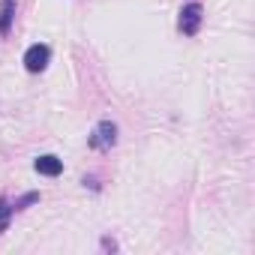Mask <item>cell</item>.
I'll return each mask as SVG.
<instances>
[{
    "label": "cell",
    "instance_id": "obj_1",
    "mask_svg": "<svg viewBox=\"0 0 255 255\" xmlns=\"http://www.w3.org/2000/svg\"><path fill=\"white\" fill-rule=\"evenodd\" d=\"M117 123L114 120H99L93 126V132L87 135V147L90 150H99V153H108L114 144H117Z\"/></svg>",
    "mask_w": 255,
    "mask_h": 255
},
{
    "label": "cell",
    "instance_id": "obj_2",
    "mask_svg": "<svg viewBox=\"0 0 255 255\" xmlns=\"http://www.w3.org/2000/svg\"><path fill=\"white\" fill-rule=\"evenodd\" d=\"M201 24H204V6L198 0H189V3L180 6V18H177V30L183 36H198L201 33Z\"/></svg>",
    "mask_w": 255,
    "mask_h": 255
},
{
    "label": "cell",
    "instance_id": "obj_3",
    "mask_svg": "<svg viewBox=\"0 0 255 255\" xmlns=\"http://www.w3.org/2000/svg\"><path fill=\"white\" fill-rule=\"evenodd\" d=\"M48 63H51V48H48L45 42H33V45L24 51V69H27V72L39 75V72L48 69Z\"/></svg>",
    "mask_w": 255,
    "mask_h": 255
},
{
    "label": "cell",
    "instance_id": "obj_4",
    "mask_svg": "<svg viewBox=\"0 0 255 255\" xmlns=\"http://www.w3.org/2000/svg\"><path fill=\"white\" fill-rule=\"evenodd\" d=\"M33 171L42 174V177H60L63 174V159L54 156V153H42L33 159Z\"/></svg>",
    "mask_w": 255,
    "mask_h": 255
},
{
    "label": "cell",
    "instance_id": "obj_5",
    "mask_svg": "<svg viewBox=\"0 0 255 255\" xmlns=\"http://www.w3.org/2000/svg\"><path fill=\"white\" fill-rule=\"evenodd\" d=\"M12 21H15V0H3L0 3V36H9Z\"/></svg>",
    "mask_w": 255,
    "mask_h": 255
},
{
    "label": "cell",
    "instance_id": "obj_6",
    "mask_svg": "<svg viewBox=\"0 0 255 255\" xmlns=\"http://www.w3.org/2000/svg\"><path fill=\"white\" fill-rule=\"evenodd\" d=\"M12 216H15V210H12V201H9L6 195H0V234H3V231L9 228Z\"/></svg>",
    "mask_w": 255,
    "mask_h": 255
},
{
    "label": "cell",
    "instance_id": "obj_7",
    "mask_svg": "<svg viewBox=\"0 0 255 255\" xmlns=\"http://www.w3.org/2000/svg\"><path fill=\"white\" fill-rule=\"evenodd\" d=\"M36 201H39V192H24L21 198H15V201H12V210H15V213H21V210H27V207H30V204H36Z\"/></svg>",
    "mask_w": 255,
    "mask_h": 255
},
{
    "label": "cell",
    "instance_id": "obj_8",
    "mask_svg": "<svg viewBox=\"0 0 255 255\" xmlns=\"http://www.w3.org/2000/svg\"><path fill=\"white\" fill-rule=\"evenodd\" d=\"M81 183H84V186H87V189H93V192H102V183H99V180H96V177H93V174H87V177H84V180H81Z\"/></svg>",
    "mask_w": 255,
    "mask_h": 255
},
{
    "label": "cell",
    "instance_id": "obj_9",
    "mask_svg": "<svg viewBox=\"0 0 255 255\" xmlns=\"http://www.w3.org/2000/svg\"><path fill=\"white\" fill-rule=\"evenodd\" d=\"M102 249H105V252H117V240H111V237H102Z\"/></svg>",
    "mask_w": 255,
    "mask_h": 255
}]
</instances>
